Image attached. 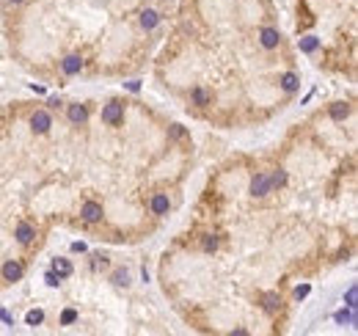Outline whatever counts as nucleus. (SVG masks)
Segmentation results:
<instances>
[{
	"label": "nucleus",
	"mask_w": 358,
	"mask_h": 336,
	"mask_svg": "<svg viewBox=\"0 0 358 336\" xmlns=\"http://www.w3.org/2000/svg\"><path fill=\"white\" fill-rule=\"evenodd\" d=\"M121 118H124V105L121 102H107L102 108V121L105 124H119Z\"/></svg>",
	"instance_id": "obj_1"
},
{
	"label": "nucleus",
	"mask_w": 358,
	"mask_h": 336,
	"mask_svg": "<svg viewBox=\"0 0 358 336\" xmlns=\"http://www.w3.org/2000/svg\"><path fill=\"white\" fill-rule=\"evenodd\" d=\"M30 127H33V132L44 135V132H50V127H53V118H50L47 111H36L33 116H30Z\"/></svg>",
	"instance_id": "obj_2"
},
{
	"label": "nucleus",
	"mask_w": 358,
	"mask_h": 336,
	"mask_svg": "<svg viewBox=\"0 0 358 336\" xmlns=\"http://www.w3.org/2000/svg\"><path fill=\"white\" fill-rule=\"evenodd\" d=\"M80 218H83L86 224H99L102 221V204H96V201H86V204L80 207Z\"/></svg>",
	"instance_id": "obj_3"
},
{
	"label": "nucleus",
	"mask_w": 358,
	"mask_h": 336,
	"mask_svg": "<svg viewBox=\"0 0 358 336\" xmlns=\"http://www.w3.org/2000/svg\"><path fill=\"white\" fill-rule=\"evenodd\" d=\"M270 190H273V185H270L268 174H257V177L251 179V193L254 196H268Z\"/></svg>",
	"instance_id": "obj_4"
},
{
	"label": "nucleus",
	"mask_w": 358,
	"mask_h": 336,
	"mask_svg": "<svg viewBox=\"0 0 358 336\" xmlns=\"http://www.w3.org/2000/svg\"><path fill=\"white\" fill-rule=\"evenodd\" d=\"M66 116H69L72 124H86V118H89V108L80 105V102H72V105L66 108Z\"/></svg>",
	"instance_id": "obj_5"
},
{
	"label": "nucleus",
	"mask_w": 358,
	"mask_h": 336,
	"mask_svg": "<svg viewBox=\"0 0 358 336\" xmlns=\"http://www.w3.org/2000/svg\"><path fill=\"white\" fill-rule=\"evenodd\" d=\"M259 41H262L265 50H275V47H278V41H281V36H278V30H275V28H262Z\"/></svg>",
	"instance_id": "obj_6"
},
{
	"label": "nucleus",
	"mask_w": 358,
	"mask_h": 336,
	"mask_svg": "<svg viewBox=\"0 0 358 336\" xmlns=\"http://www.w3.org/2000/svg\"><path fill=\"white\" fill-rule=\"evenodd\" d=\"M0 273H3V278H6V281H19V278H22V273H25V267L19 265V262H6Z\"/></svg>",
	"instance_id": "obj_7"
},
{
	"label": "nucleus",
	"mask_w": 358,
	"mask_h": 336,
	"mask_svg": "<svg viewBox=\"0 0 358 336\" xmlns=\"http://www.w3.org/2000/svg\"><path fill=\"white\" fill-rule=\"evenodd\" d=\"M61 69H64V75H78V72L83 69V58H80V55H66V58L61 61Z\"/></svg>",
	"instance_id": "obj_8"
},
{
	"label": "nucleus",
	"mask_w": 358,
	"mask_h": 336,
	"mask_svg": "<svg viewBox=\"0 0 358 336\" xmlns=\"http://www.w3.org/2000/svg\"><path fill=\"white\" fill-rule=\"evenodd\" d=\"M14 237H17L19 245H30L33 237H36V231H33V226H30V224H19L17 231H14Z\"/></svg>",
	"instance_id": "obj_9"
},
{
	"label": "nucleus",
	"mask_w": 358,
	"mask_h": 336,
	"mask_svg": "<svg viewBox=\"0 0 358 336\" xmlns=\"http://www.w3.org/2000/svg\"><path fill=\"white\" fill-rule=\"evenodd\" d=\"M190 102H193L196 108H207L209 102H212V94H209L207 89H201V86H198V89L190 91Z\"/></svg>",
	"instance_id": "obj_10"
},
{
	"label": "nucleus",
	"mask_w": 358,
	"mask_h": 336,
	"mask_svg": "<svg viewBox=\"0 0 358 336\" xmlns=\"http://www.w3.org/2000/svg\"><path fill=\"white\" fill-rule=\"evenodd\" d=\"M168 210H171L168 196L166 193H155V199H152V213H155V215H166Z\"/></svg>",
	"instance_id": "obj_11"
},
{
	"label": "nucleus",
	"mask_w": 358,
	"mask_h": 336,
	"mask_svg": "<svg viewBox=\"0 0 358 336\" xmlns=\"http://www.w3.org/2000/svg\"><path fill=\"white\" fill-rule=\"evenodd\" d=\"M281 89L284 91H289V94H292V91H298L300 89V77L295 75V72H284V75H281Z\"/></svg>",
	"instance_id": "obj_12"
},
{
	"label": "nucleus",
	"mask_w": 358,
	"mask_h": 336,
	"mask_svg": "<svg viewBox=\"0 0 358 336\" xmlns=\"http://www.w3.org/2000/svg\"><path fill=\"white\" fill-rule=\"evenodd\" d=\"M328 113H331V118H334V121H345V118L350 116V105H347V102H334Z\"/></svg>",
	"instance_id": "obj_13"
},
{
	"label": "nucleus",
	"mask_w": 358,
	"mask_h": 336,
	"mask_svg": "<svg viewBox=\"0 0 358 336\" xmlns=\"http://www.w3.org/2000/svg\"><path fill=\"white\" fill-rule=\"evenodd\" d=\"M53 273L58 278H69L72 276V262L69 259H61V256H58V259H53Z\"/></svg>",
	"instance_id": "obj_14"
},
{
	"label": "nucleus",
	"mask_w": 358,
	"mask_h": 336,
	"mask_svg": "<svg viewBox=\"0 0 358 336\" xmlns=\"http://www.w3.org/2000/svg\"><path fill=\"white\" fill-rule=\"evenodd\" d=\"M334 320L339 325H356V309H347V306L339 309V312L334 314Z\"/></svg>",
	"instance_id": "obj_15"
},
{
	"label": "nucleus",
	"mask_w": 358,
	"mask_h": 336,
	"mask_svg": "<svg viewBox=\"0 0 358 336\" xmlns=\"http://www.w3.org/2000/svg\"><path fill=\"white\" fill-rule=\"evenodd\" d=\"M157 22H160V14L155 11V8H146V11L141 14V25L146 30H152V28H157Z\"/></svg>",
	"instance_id": "obj_16"
},
{
	"label": "nucleus",
	"mask_w": 358,
	"mask_h": 336,
	"mask_svg": "<svg viewBox=\"0 0 358 336\" xmlns=\"http://www.w3.org/2000/svg\"><path fill=\"white\" fill-rule=\"evenodd\" d=\"M262 306H265V312H278V306H281V298L275 295V292H268V295H262Z\"/></svg>",
	"instance_id": "obj_17"
},
{
	"label": "nucleus",
	"mask_w": 358,
	"mask_h": 336,
	"mask_svg": "<svg viewBox=\"0 0 358 336\" xmlns=\"http://www.w3.org/2000/svg\"><path fill=\"white\" fill-rule=\"evenodd\" d=\"M25 323L33 325V328H36V325H42L44 323V312H42V309H30V312L25 314Z\"/></svg>",
	"instance_id": "obj_18"
},
{
	"label": "nucleus",
	"mask_w": 358,
	"mask_h": 336,
	"mask_svg": "<svg viewBox=\"0 0 358 336\" xmlns=\"http://www.w3.org/2000/svg\"><path fill=\"white\" fill-rule=\"evenodd\" d=\"M317 47H320V39H317V36H303V39H300V50H303V53H314Z\"/></svg>",
	"instance_id": "obj_19"
},
{
	"label": "nucleus",
	"mask_w": 358,
	"mask_h": 336,
	"mask_svg": "<svg viewBox=\"0 0 358 336\" xmlns=\"http://www.w3.org/2000/svg\"><path fill=\"white\" fill-rule=\"evenodd\" d=\"M356 301H358V289H356V284H353V287L347 289V295H345V306H347V309H356V306H358Z\"/></svg>",
	"instance_id": "obj_20"
},
{
	"label": "nucleus",
	"mask_w": 358,
	"mask_h": 336,
	"mask_svg": "<svg viewBox=\"0 0 358 336\" xmlns=\"http://www.w3.org/2000/svg\"><path fill=\"white\" fill-rule=\"evenodd\" d=\"M113 284L116 287H130V273L127 270H116L113 273Z\"/></svg>",
	"instance_id": "obj_21"
},
{
	"label": "nucleus",
	"mask_w": 358,
	"mask_h": 336,
	"mask_svg": "<svg viewBox=\"0 0 358 336\" xmlns=\"http://www.w3.org/2000/svg\"><path fill=\"white\" fill-rule=\"evenodd\" d=\"M201 248L207 251V254H212L215 248H218V237H215V234H207V237L201 240Z\"/></svg>",
	"instance_id": "obj_22"
},
{
	"label": "nucleus",
	"mask_w": 358,
	"mask_h": 336,
	"mask_svg": "<svg viewBox=\"0 0 358 336\" xmlns=\"http://www.w3.org/2000/svg\"><path fill=\"white\" fill-rule=\"evenodd\" d=\"M270 185H273V188H284V185H286V174L278 168V171H275L273 177H270Z\"/></svg>",
	"instance_id": "obj_23"
},
{
	"label": "nucleus",
	"mask_w": 358,
	"mask_h": 336,
	"mask_svg": "<svg viewBox=\"0 0 358 336\" xmlns=\"http://www.w3.org/2000/svg\"><path fill=\"white\" fill-rule=\"evenodd\" d=\"M72 323H78V312H75V309H66V312L61 314V325H72Z\"/></svg>",
	"instance_id": "obj_24"
},
{
	"label": "nucleus",
	"mask_w": 358,
	"mask_h": 336,
	"mask_svg": "<svg viewBox=\"0 0 358 336\" xmlns=\"http://www.w3.org/2000/svg\"><path fill=\"white\" fill-rule=\"evenodd\" d=\"M309 289H311V287H309V284H300V287H298V289H295V298H298V301H303V298H306V295H309Z\"/></svg>",
	"instance_id": "obj_25"
},
{
	"label": "nucleus",
	"mask_w": 358,
	"mask_h": 336,
	"mask_svg": "<svg viewBox=\"0 0 358 336\" xmlns=\"http://www.w3.org/2000/svg\"><path fill=\"white\" fill-rule=\"evenodd\" d=\"M44 281H47V284H50V287H58V284H61V278H58V276H55V273H53V270H47V276H44Z\"/></svg>",
	"instance_id": "obj_26"
},
{
	"label": "nucleus",
	"mask_w": 358,
	"mask_h": 336,
	"mask_svg": "<svg viewBox=\"0 0 358 336\" xmlns=\"http://www.w3.org/2000/svg\"><path fill=\"white\" fill-rule=\"evenodd\" d=\"M0 320H3V323H6V325H14L11 314H8V312H6V309H0Z\"/></svg>",
	"instance_id": "obj_27"
},
{
	"label": "nucleus",
	"mask_w": 358,
	"mask_h": 336,
	"mask_svg": "<svg viewBox=\"0 0 358 336\" xmlns=\"http://www.w3.org/2000/svg\"><path fill=\"white\" fill-rule=\"evenodd\" d=\"M182 135H185V130H182L179 124H174V127H171V138H182Z\"/></svg>",
	"instance_id": "obj_28"
},
{
	"label": "nucleus",
	"mask_w": 358,
	"mask_h": 336,
	"mask_svg": "<svg viewBox=\"0 0 358 336\" xmlns=\"http://www.w3.org/2000/svg\"><path fill=\"white\" fill-rule=\"evenodd\" d=\"M72 251H78V254H83V251H86V242H72Z\"/></svg>",
	"instance_id": "obj_29"
},
{
	"label": "nucleus",
	"mask_w": 358,
	"mask_h": 336,
	"mask_svg": "<svg viewBox=\"0 0 358 336\" xmlns=\"http://www.w3.org/2000/svg\"><path fill=\"white\" fill-rule=\"evenodd\" d=\"M94 267H107V259H105V256H96Z\"/></svg>",
	"instance_id": "obj_30"
},
{
	"label": "nucleus",
	"mask_w": 358,
	"mask_h": 336,
	"mask_svg": "<svg viewBox=\"0 0 358 336\" xmlns=\"http://www.w3.org/2000/svg\"><path fill=\"white\" fill-rule=\"evenodd\" d=\"M127 89H130V91H138V89H141V83L132 80V83H127Z\"/></svg>",
	"instance_id": "obj_31"
},
{
	"label": "nucleus",
	"mask_w": 358,
	"mask_h": 336,
	"mask_svg": "<svg viewBox=\"0 0 358 336\" xmlns=\"http://www.w3.org/2000/svg\"><path fill=\"white\" fill-rule=\"evenodd\" d=\"M11 3H22V0H11Z\"/></svg>",
	"instance_id": "obj_32"
}]
</instances>
